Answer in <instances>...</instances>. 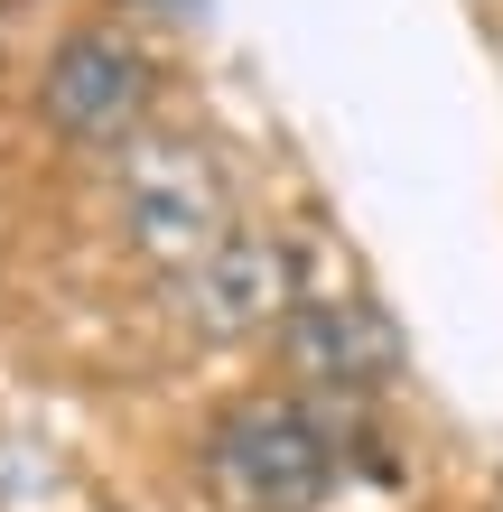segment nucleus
Listing matches in <instances>:
<instances>
[{
  "label": "nucleus",
  "instance_id": "5",
  "mask_svg": "<svg viewBox=\"0 0 503 512\" xmlns=\"http://www.w3.org/2000/svg\"><path fill=\"white\" fill-rule=\"evenodd\" d=\"M280 364L317 391H382L401 373V326L373 298H308L280 326Z\"/></svg>",
  "mask_w": 503,
  "mask_h": 512
},
{
  "label": "nucleus",
  "instance_id": "3",
  "mask_svg": "<svg viewBox=\"0 0 503 512\" xmlns=\"http://www.w3.org/2000/svg\"><path fill=\"white\" fill-rule=\"evenodd\" d=\"M38 112H47V131H66L84 149H131L140 112H150V56L112 28H75V38L47 47Z\"/></svg>",
  "mask_w": 503,
  "mask_h": 512
},
{
  "label": "nucleus",
  "instance_id": "2",
  "mask_svg": "<svg viewBox=\"0 0 503 512\" xmlns=\"http://www.w3.org/2000/svg\"><path fill=\"white\" fill-rule=\"evenodd\" d=\"M122 224H131V243L150 252L168 280L196 270L224 233H243L233 224L224 149H205L196 131H140L122 149Z\"/></svg>",
  "mask_w": 503,
  "mask_h": 512
},
{
  "label": "nucleus",
  "instance_id": "1",
  "mask_svg": "<svg viewBox=\"0 0 503 512\" xmlns=\"http://www.w3.org/2000/svg\"><path fill=\"white\" fill-rule=\"evenodd\" d=\"M345 475V429L317 401H233L205 429V485L233 512H317Z\"/></svg>",
  "mask_w": 503,
  "mask_h": 512
},
{
  "label": "nucleus",
  "instance_id": "4",
  "mask_svg": "<svg viewBox=\"0 0 503 512\" xmlns=\"http://www.w3.org/2000/svg\"><path fill=\"white\" fill-rule=\"evenodd\" d=\"M299 280H308L299 243L243 224V233H224L196 270H177V308H187L196 336H261V326H289L308 308Z\"/></svg>",
  "mask_w": 503,
  "mask_h": 512
}]
</instances>
